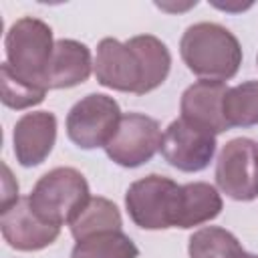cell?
I'll return each mask as SVG.
<instances>
[{
	"label": "cell",
	"instance_id": "obj_16",
	"mask_svg": "<svg viewBox=\"0 0 258 258\" xmlns=\"http://www.w3.org/2000/svg\"><path fill=\"white\" fill-rule=\"evenodd\" d=\"M135 242L123 230L99 232L89 238L77 240L71 258H137Z\"/></svg>",
	"mask_w": 258,
	"mask_h": 258
},
{
	"label": "cell",
	"instance_id": "obj_5",
	"mask_svg": "<svg viewBox=\"0 0 258 258\" xmlns=\"http://www.w3.org/2000/svg\"><path fill=\"white\" fill-rule=\"evenodd\" d=\"M181 185L165 175H145L133 181L125 194V208L135 226L143 230L175 228Z\"/></svg>",
	"mask_w": 258,
	"mask_h": 258
},
{
	"label": "cell",
	"instance_id": "obj_13",
	"mask_svg": "<svg viewBox=\"0 0 258 258\" xmlns=\"http://www.w3.org/2000/svg\"><path fill=\"white\" fill-rule=\"evenodd\" d=\"M93 58L87 44L60 38L54 42L52 56L46 67V87L48 89H71L85 83L93 71Z\"/></svg>",
	"mask_w": 258,
	"mask_h": 258
},
{
	"label": "cell",
	"instance_id": "obj_20",
	"mask_svg": "<svg viewBox=\"0 0 258 258\" xmlns=\"http://www.w3.org/2000/svg\"><path fill=\"white\" fill-rule=\"evenodd\" d=\"M2 167H4V189H2V210H0V214L6 212L8 208H12L20 200L18 198V183L12 179V173H10L8 165L4 163Z\"/></svg>",
	"mask_w": 258,
	"mask_h": 258
},
{
	"label": "cell",
	"instance_id": "obj_17",
	"mask_svg": "<svg viewBox=\"0 0 258 258\" xmlns=\"http://www.w3.org/2000/svg\"><path fill=\"white\" fill-rule=\"evenodd\" d=\"M244 252L238 238L220 228V226H206L196 230L187 242L189 258H238Z\"/></svg>",
	"mask_w": 258,
	"mask_h": 258
},
{
	"label": "cell",
	"instance_id": "obj_11",
	"mask_svg": "<svg viewBox=\"0 0 258 258\" xmlns=\"http://www.w3.org/2000/svg\"><path fill=\"white\" fill-rule=\"evenodd\" d=\"M226 93L228 87L222 81H206V79L196 81L181 95L179 101L181 119L214 135L228 131L230 127L222 111Z\"/></svg>",
	"mask_w": 258,
	"mask_h": 258
},
{
	"label": "cell",
	"instance_id": "obj_10",
	"mask_svg": "<svg viewBox=\"0 0 258 258\" xmlns=\"http://www.w3.org/2000/svg\"><path fill=\"white\" fill-rule=\"evenodd\" d=\"M0 230L4 240L10 248L20 252H36L50 246L60 228L42 222L28 206V198H20L12 208L2 212L0 216Z\"/></svg>",
	"mask_w": 258,
	"mask_h": 258
},
{
	"label": "cell",
	"instance_id": "obj_19",
	"mask_svg": "<svg viewBox=\"0 0 258 258\" xmlns=\"http://www.w3.org/2000/svg\"><path fill=\"white\" fill-rule=\"evenodd\" d=\"M46 87H40L36 83H30L16 75V71L4 60L0 64V99L10 109H28L44 101Z\"/></svg>",
	"mask_w": 258,
	"mask_h": 258
},
{
	"label": "cell",
	"instance_id": "obj_9",
	"mask_svg": "<svg viewBox=\"0 0 258 258\" xmlns=\"http://www.w3.org/2000/svg\"><path fill=\"white\" fill-rule=\"evenodd\" d=\"M159 151L163 159L179 171L185 173L202 171L210 165L216 153V135L179 117L171 121L163 131Z\"/></svg>",
	"mask_w": 258,
	"mask_h": 258
},
{
	"label": "cell",
	"instance_id": "obj_8",
	"mask_svg": "<svg viewBox=\"0 0 258 258\" xmlns=\"http://www.w3.org/2000/svg\"><path fill=\"white\" fill-rule=\"evenodd\" d=\"M163 133L153 117L143 113H125L113 139L105 145L111 161L121 167H139L161 149Z\"/></svg>",
	"mask_w": 258,
	"mask_h": 258
},
{
	"label": "cell",
	"instance_id": "obj_15",
	"mask_svg": "<svg viewBox=\"0 0 258 258\" xmlns=\"http://www.w3.org/2000/svg\"><path fill=\"white\" fill-rule=\"evenodd\" d=\"M69 226H71L73 238L83 240L99 232L121 230L123 220H121L119 208L111 200L101 196H91L89 202L83 206V210L75 216V220Z\"/></svg>",
	"mask_w": 258,
	"mask_h": 258
},
{
	"label": "cell",
	"instance_id": "obj_3",
	"mask_svg": "<svg viewBox=\"0 0 258 258\" xmlns=\"http://www.w3.org/2000/svg\"><path fill=\"white\" fill-rule=\"evenodd\" d=\"M30 210L46 224H71L89 202V183L75 167H54L46 171L26 196Z\"/></svg>",
	"mask_w": 258,
	"mask_h": 258
},
{
	"label": "cell",
	"instance_id": "obj_2",
	"mask_svg": "<svg viewBox=\"0 0 258 258\" xmlns=\"http://www.w3.org/2000/svg\"><path fill=\"white\" fill-rule=\"evenodd\" d=\"M179 54L185 67L206 81H228L242 64L238 38L222 24L196 22L185 28L179 40Z\"/></svg>",
	"mask_w": 258,
	"mask_h": 258
},
{
	"label": "cell",
	"instance_id": "obj_4",
	"mask_svg": "<svg viewBox=\"0 0 258 258\" xmlns=\"http://www.w3.org/2000/svg\"><path fill=\"white\" fill-rule=\"evenodd\" d=\"M6 62L18 77L46 87V67L52 56V28L40 18L22 16L6 32ZM48 89V87H46Z\"/></svg>",
	"mask_w": 258,
	"mask_h": 258
},
{
	"label": "cell",
	"instance_id": "obj_1",
	"mask_svg": "<svg viewBox=\"0 0 258 258\" xmlns=\"http://www.w3.org/2000/svg\"><path fill=\"white\" fill-rule=\"evenodd\" d=\"M93 69L99 85L121 93L145 95L167 79L171 54L153 34H137L127 42L103 38L97 46Z\"/></svg>",
	"mask_w": 258,
	"mask_h": 258
},
{
	"label": "cell",
	"instance_id": "obj_7",
	"mask_svg": "<svg viewBox=\"0 0 258 258\" xmlns=\"http://www.w3.org/2000/svg\"><path fill=\"white\" fill-rule=\"evenodd\" d=\"M218 187L236 202L258 198V141L248 137L230 139L216 161Z\"/></svg>",
	"mask_w": 258,
	"mask_h": 258
},
{
	"label": "cell",
	"instance_id": "obj_21",
	"mask_svg": "<svg viewBox=\"0 0 258 258\" xmlns=\"http://www.w3.org/2000/svg\"><path fill=\"white\" fill-rule=\"evenodd\" d=\"M238 258H258V256H256V254H250V252H246V250H244V252H242Z\"/></svg>",
	"mask_w": 258,
	"mask_h": 258
},
{
	"label": "cell",
	"instance_id": "obj_6",
	"mask_svg": "<svg viewBox=\"0 0 258 258\" xmlns=\"http://www.w3.org/2000/svg\"><path fill=\"white\" fill-rule=\"evenodd\" d=\"M119 103L103 93H91L77 101L67 115V135L81 149L105 147L121 121Z\"/></svg>",
	"mask_w": 258,
	"mask_h": 258
},
{
	"label": "cell",
	"instance_id": "obj_12",
	"mask_svg": "<svg viewBox=\"0 0 258 258\" xmlns=\"http://www.w3.org/2000/svg\"><path fill=\"white\" fill-rule=\"evenodd\" d=\"M14 155L22 167L40 165L52 151L56 141V117L50 111L24 113L12 133Z\"/></svg>",
	"mask_w": 258,
	"mask_h": 258
},
{
	"label": "cell",
	"instance_id": "obj_14",
	"mask_svg": "<svg viewBox=\"0 0 258 258\" xmlns=\"http://www.w3.org/2000/svg\"><path fill=\"white\" fill-rule=\"evenodd\" d=\"M220 212H222V198L214 185L206 181L185 183L181 185L175 228L187 230L194 226H202L218 218Z\"/></svg>",
	"mask_w": 258,
	"mask_h": 258
},
{
	"label": "cell",
	"instance_id": "obj_18",
	"mask_svg": "<svg viewBox=\"0 0 258 258\" xmlns=\"http://www.w3.org/2000/svg\"><path fill=\"white\" fill-rule=\"evenodd\" d=\"M222 111L230 129L258 125V81H246L228 89Z\"/></svg>",
	"mask_w": 258,
	"mask_h": 258
}]
</instances>
